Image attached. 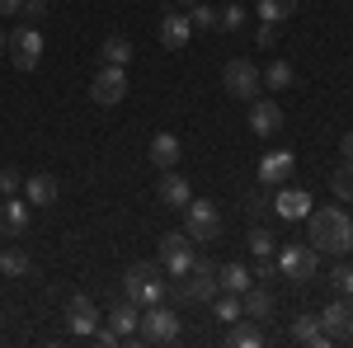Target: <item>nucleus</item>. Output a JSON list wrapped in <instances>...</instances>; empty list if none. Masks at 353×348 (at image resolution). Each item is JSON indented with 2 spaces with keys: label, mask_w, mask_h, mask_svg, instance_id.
Instances as JSON below:
<instances>
[{
  "label": "nucleus",
  "mask_w": 353,
  "mask_h": 348,
  "mask_svg": "<svg viewBox=\"0 0 353 348\" xmlns=\"http://www.w3.org/2000/svg\"><path fill=\"white\" fill-rule=\"evenodd\" d=\"M306 245L316 254H334V259H349L353 254V216L334 203V207H311L306 216Z\"/></svg>",
  "instance_id": "1"
},
{
  "label": "nucleus",
  "mask_w": 353,
  "mask_h": 348,
  "mask_svg": "<svg viewBox=\"0 0 353 348\" xmlns=\"http://www.w3.org/2000/svg\"><path fill=\"white\" fill-rule=\"evenodd\" d=\"M221 292V278H217V264L212 259H193V268L184 278H174V283H165V296H174V301H212Z\"/></svg>",
  "instance_id": "2"
},
{
  "label": "nucleus",
  "mask_w": 353,
  "mask_h": 348,
  "mask_svg": "<svg viewBox=\"0 0 353 348\" xmlns=\"http://www.w3.org/2000/svg\"><path fill=\"white\" fill-rule=\"evenodd\" d=\"M179 334H184V320H179V311L174 306H146L141 311V325H137V344H179Z\"/></svg>",
  "instance_id": "3"
},
{
  "label": "nucleus",
  "mask_w": 353,
  "mask_h": 348,
  "mask_svg": "<svg viewBox=\"0 0 353 348\" xmlns=\"http://www.w3.org/2000/svg\"><path fill=\"white\" fill-rule=\"evenodd\" d=\"M123 296L137 301L141 311L146 306H161L165 301V278H161V264H132L123 273Z\"/></svg>",
  "instance_id": "4"
},
{
  "label": "nucleus",
  "mask_w": 353,
  "mask_h": 348,
  "mask_svg": "<svg viewBox=\"0 0 353 348\" xmlns=\"http://www.w3.org/2000/svg\"><path fill=\"white\" fill-rule=\"evenodd\" d=\"M221 90L231 94V99H254L259 90H264V81H259V66L250 61V57H231L226 66H221Z\"/></svg>",
  "instance_id": "5"
},
{
  "label": "nucleus",
  "mask_w": 353,
  "mask_h": 348,
  "mask_svg": "<svg viewBox=\"0 0 353 348\" xmlns=\"http://www.w3.org/2000/svg\"><path fill=\"white\" fill-rule=\"evenodd\" d=\"M184 231H189L193 245H208L221 236V212L217 203H208V198H189V207H184Z\"/></svg>",
  "instance_id": "6"
},
{
  "label": "nucleus",
  "mask_w": 353,
  "mask_h": 348,
  "mask_svg": "<svg viewBox=\"0 0 353 348\" xmlns=\"http://www.w3.org/2000/svg\"><path fill=\"white\" fill-rule=\"evenodd\" d=\"M5 52L14 61V71H38V61H43V33H38V24H19L10 33Z\"/></svg>",
  "instance_id": "7"
},
{
  "label": "nucleus",
  "mask_w": 353,
  "mask_h": 348,
  "mask_svg": "<svg viewBox=\"0 0 353 348\" xmlns=\"http://www.w3.org/2000/svg\"><path fill=\"white\" fill-rule=\"evenodd\" d=\"M278 268H283V278H292V283H311V278L321 273V254H316L311 245H301V240H288L278 249Z\"/></svg>",
  "instance_id": "8"
},
{
  "label": "nucleus",
  "mask_w": 353,
  "mask_h": 348,
  "mask_svg": "<svg viewBox=\"0 0 353 348\" xmlns=\"http://www.w3.org/2000/svg\"><path fill=\"white\" fill-rule=\"evenodd\" d=\"M193 240H189V231H170V236H161V268L170 273V278H184L193 268Z\"/></svg>",
  "instance_id": "9"
},
{
  "label": "nucleus",
  "mask_w": 353,
  "mask_h": 348,
  "mask_svg": "<svg viewBox=\"0 0 353 348\" xmlns=\"http://www.w3.org/2000/svg\"><path fill=\"white\" fill-rule=\"evenodd\" d=\"M90 99L104 108L123 104L128 99V66H99V76L90 81Z\"/></svg>",
  "instance_id": "10"
},
{
  "label": "nucleus",
  "mask_w": 353,
  "mask_h": 348,
  "mask_svg": "<svg viewBox=\"0 0 353 348\" xmlns=\"http://www.w3.org/2000/svg\"><path fill=\"white\" fill-rule=\"evenodd\" d=\"M321 329H325L330 339L339 344V339H353V296H334L325 311H321Z\"/></svg>",
  "instance_id": "11"
},
{
  "label": "nucleus",
  "mask_w": 353,
  "mask_h": 348,
  "mask_svg": "<svg viewBox=\"0 0 353 348\" xmlns=\"http://www.w3.org/2000/svg\"><path fill=\"white\" fill-rule=\"evenodd\" d=\"M66 329H71L76 339H90V334L99 329V306H94L90 296H71V301H66Z\"/></svg>",
  "instance_id": "12"
},
{
  "label": "nucleus",
  "mask_w": 353,
  "mask_h": 348,
  "mask_svg": "<svg viewBox=\"0 0 353 348\" xmlns=\"http://www.w3.org/2000/svg\"><path fill=\"white\" fill-rule=\"evenodd\" d=\"M156 38H161L165 52H184V48H189V38H193L189 14H161V28H156Z\"/></svg>",
  "instance_id": "13"
},
{
  "label": "nucleus",
  "mask_w": 353,
  "mask_h": 348,
  "mask_svg": "<svg viewBox=\"0 0 353 348\" xmlns=\"http://www.w3.org/2000/svg\"><path fill=\"white\" fill-rule=\"evenodd\" d=\"M292 170H297L292 151H269V156L259 161V184L264 188H283L288 179H292Z\"/></svg>",
  "instance_id": "14"
},
{
  "label": "nucleus",
  "mask_w": 353,
  "mask_h": 348,
  "mask_svg": "<svg viewBox=\"0 0 353 348\" xmlns=\"http://www.w3.org/2000/svg\"><path fill=\"white\" fill-rule=\"evenodd\" d=\"M278 127H283V108L273 104V99H259V94H254V99H250V132L273 136Z\"/></svg>",
  "instance_id": "15"
},
{
  "label": "nucleus",
  "mask_w": 353,
  "mask_h": 348,
  "mask_svg": "<svg viewBox=\"0 0 353 348\" xmlns=\"http://www.w3.org/2000/svg\"><path fill=\"white\" fill-rule=\"evenodd\" d=\"M28 231V198L10 193L0 198V236H24Z\"/></svg>",
  "instance_id": "16"
},
{
  "label": "nucleus",
  "mask_w": 353,
  "mask_h": 348,
  "mask_svg": "<svg viewBox=\"0 0 353 348\" xmlns=\"http://www.w3.org/2000/svg\"><path fill=\"white\" fill-rule=\"evenodd\" d=\"M156 198H161L165 207H174V212H184L189 207V179L184 174H174V170H161V184H156Z\"/></svg>",
  "instance_id": "17"
},
{
  "label": "nucleus",
  "mask_w": 353,
  "mask_h": 348,
  "mask_svg": "<svg viewBox=\"0 0 353 348\" xmlns=\"http://www.w3.org/2000/svg\"><path fill=\"white\" fill-rule=\"evenodd\" d=\"M146 156H151V165H156V170H174V165L184 161V141H179L174 132H156Z\"/></svg>",
  "instance_id": "18"
},
{
  "label": "nucleus",
  "mask_w": 353,
  "mask_h": 348,
  "mask_svg": "<svg viewBox=\"0 0 353 348\" xmlns=\"http://www.w3.org/2000/svg\"><path fill=\"white\" fill-rule=\"evenodd\" d=\"M273 212L283 216V221H301V216H311V193H306V188H283V193L273 198Z\"/></svg>",
  "instance_id": "19"
},
{
  "label": "nucleus",
  "mask_w": 353,
  "mask_h": 348,
  "mask_svg": "<svg viewBox=\"0 0 353 348\" xmlns=\"http://www.w3.org/2000/svg\"><path fill=\"white\" fill-rule=\"evenodd\" d=\"M57 193H61V184H57L52 174H28V179H24V198H28V207H52Z\"/></svg>",
  "instance_id": "20"
},
{
  "label": "nucleus",
  "mask_w": 353,
  "mask_h": 348,
  "mask_svg": "<svg viewBox=\"0 0 353 348\" xmlns=\"http://www.w3.org/2000/svg\"><path fill=\"white\" fill-rule=\"evenodd\" d=\"M137 325H141V306L123 296V301H118V306L109 311V329L118 334V339H132V334H137Z\"/></svg>",
  "instance_id": "21"
},
{
  "label": "nucleus",
  "mask_w": 353,
  "mask_h": 348,
  "mask_svg": "<svg viewBox=\"0 0 353 348\" xmlns=\"http://www.w3.org/2000/svg\"><path fill=\"white\" fill-rule=\"evenodd\" d=\"M292 339L306 344V348H330L334 344L325 329H321V316H297V320H292Z\"/></svg>",
  "instance_id": "22"
},
{
  "label": "nucleus",
  "mask_w": 353,
  "mask_h": 348,
  "mask_svg": "<svg viewBox=\"0 0 353 348\" xmlns=\"http://www.w3.org/2000/svg\"><path fill=\"white\" fill-rule=\"evenodd\" d=\"M226 344H231V348H259V344H264V329L250 320V316H241V320L226 325Z\"/></svg>",
  "instance_id": "23"
},
{
  "label": "nucleus",
  "mask_w": 353,
  "mask_h": 348,
  "mask_svg": "<svg viewBox=\"0 0 353 348\" xmlns=\"http://www.w3.org/2000/svg\"><path fill=\"white\" fill-rule=\"evenodd\" d=\"M241 311L250 316V320H269L273 316V292H264V287H245L241 292Z\"/></svg>",
  "instance_id": "24"
},
{
  "label": "nucleus",
  "mask_w": 353,
  "mask_h": 348,
  "mask_svg": "<svg viewBox=\"0 0 353 348\" xmlns=\"http://www.w3.org/2000/svg\"><path fill=\"white\" fill-rule=\"evenodd\" d=\"M217 278H221V292H236V296H241L245 287H254V273L245 264H226V268L217 264Z\"/></svg>",
  "instance_id": "25"
},
{
  "label": "nucleus",
  "mask_w": 353,
  "mask_h": 348,
  "mask_svg": "<svg viewBox=\"0 0 353 348\" xmlns=\"http://www.w3.org/2000/svg\"><path fill=\"white\" fill-rule=\"evenodd\" d=\"M99 61H104V66H128V61H132V43H128L123 33L104 38V48H99Z\"/></svg>",
  "instance_id": "26"
},
{
  "label": "nucleus",
  "mask_w": 353,
  "mask_h": 348,
  "mask_svg": "<svg viewBox=\"0 0 353 348\" xmlns=\"http://www.w3.org/2000/svg\"><path fill=\"white\" fill-rule=\"evenodd\" d=\"M259 81H264V90H288V85L297 81V71H292V61H269L259 71Z\"/></svg>",
  "instance_id": "27"
},
{
  "label": "nucleus",
  "mask_w": 353,
  "mask_h": 348,
  "mask_svg": "<svg viewBox=\"0 0 353 348\" xmlns=\"http://www.w3.org/2000/svg\"><path fill=\"white\" fill-rule=\"evenodd\" d=\"M28 268H33V259H28L19 245L14 249H0V278H24Z\"/></svg>",
  "instance_id": "28"
},
{
  "label": "nucleus",
  "mask_w": 353,
  "mask_h": 348,
  "mask_svg": "<svg viewBox=\"0 0 353 348\" xmlns=\"http://www.w3.org/2000/svg\"><path fill=\"white\" fill-rule=\"evenodd\" d=\"M297 14V0H259V19H269V24H288Z\"/></svg>",
  "instance_id": "29"
},
{
  "label": "nucleus",
  "mask_w": 353,
  "mask_h": 348,
  "mask_svg": "<svg viewBox=\"0 0 353 348\" xmlns=\"http://www.w3.org/2000/svg\"><path fill=\"white\" fill-rule=\"evenodd\" d=\"M330 188H334L339 203H353V161H344L334 174H330Z\"/></svg>",
  "instance_id": "30"
},
{
  "label": "nucleus",
  "mask_w": 353,
  "mask_h": 348,
  "mask_svg": "<svg viewBox=\"0 0 353 348\" xmlns=\"http://www.w3.org/2000/svg\"><path fill=\"white\" fill-rule=\"evenodd\" d=\"M212 316H217L221 325L241 320V316H245V311H241V296H236V292H226V296H221V301H217V296H212Z\"/></svg>",
  "instance_id": "31"
},
{
  "label": "nucleus",
  "mask_w": 353,
  "mask_h": 348,
  "mask_svg": "<svg viewBox=\"0 0 353 348\" xmlns=\"http://www.w3.org/2000/svg\"><path fill=\"white\" fill-rule=\"evenodd\" d=\"M189 24H193V33H198V28H217V10L203 5V0H193L189 5Z\"/></svg>",
  "instance_id": "32"
},
{
  "label": "nucleus",
  "mask_w": 353,
  "mask_h": 348,
  "mask_svg": "<svg viewBox=\"0 0 353 348\" xmlns=\"http://www.w3.org/2000/svg\"><path fill=\"white\" fill-rule=\"evenodd\" d=\"M245 245H250V254H254V259H269V254H273V236L264 231V226H254V231L245 236Z\"/></svg>",
  "instance_id": "33"
},
{
  "label": "nucleus",
  "mask_w": 353,
  "mask_h": 348,
  "mask_svg": "<svg viewBox=\"0 0 353 348\" xmlns=\"http://www.w3.org/2000/svg\"><path fill=\"white\" fill-rule=\"evenodd\" d=\"M330 287H334V296H353V264H334Z\"/></svg>",
  "instance_id": "34"
},
{
  "label": "nucleus",
  "mask_w": 353,
  "mask_h": 348,
  "mask_svg": "<svg viewBox=\"0 0 353 348\" xmlns=\"http://www.w3.org/2000/svg\"><path fill=\"white\" fill-rule=\"evenodd\" d=\"M241 24H245V10H241V5H221V10H217V28H221V33H236Z\"/></svg>",
  "instance_id": "35"
},
{
  "label": "nucleus",
  "mask_w": 353,
  "mask_h": 348,
  "mask_svg": "<svg viewBox=\"0 0 353 348\" xmlns=\"http://www.w3.org/2000/svg\"><path fill=\"white\" fill-rule=\"evenodd\" d=\"M10 193H24V174L10 170V165H0V198H10Z\"/></svg>",
  "instance_id": "36"
},
{
  "label": "nucleus",
  "mask_w": 353,
  "mask_h": 348,
  "mask_svg": "<svg viewBox=\"0 0 353 348\" xmlns=\"http://www.w3.org/2000/svg\"><path fill=\"white\" fill-rule=\"evenodd\" d=\"M43 14H48V0H24L19 5V24H43Z\"/></svg>",
  "instance_id": "37"
},
{
  "label": "nucleus",
  "mask_w": 353,
  "mask_h": 348,
  "mask_svg": "<svg viewBox=\"0 0 353 348\" xmlns=\"http://www.w3.org/2000/svg\"><path fill=\"white\" fill-rule=\"evenodd\" d=\"M254 38H259V48H278V24H269V19H259V28H254Z\"/></svg>",
  "instance_id": "38"
},
{
  "label": "nucleus",
  "mask_w": 353,
  "mask_h": 348,
  "mask_svg": "<svg viewBox=\"0 0 353 348\" xmlns=\"http://www.w3.org/2000/svg\"><path fill=\"white\" fill-rule=\"evenodd\" d=\"M264 207H269V198H264V184L254 188V193H245V212H250V216H259Z\"/></svg>",
  "instance_id": "39"
},
{
  "label": "nucleus",
  "mask_w": 353,
  "mask_h": 348,
  "mask_svg": "<svg viewBox=\"0 0 353 348\" xmlns=\"http://www.w3.org/2000/svg\"><path fill=\"white\" fill-rule=\"evenodd\" d=\"M90 339H94V344H104V348H113V344H118V334H113L109 325H99V329H94Z\"/></svg>",
  "instance_id": "40"
},
{
  "label": "nucleus",
  "mask_w": 353,
  "mask_h": 348,
  "mask_svg": "<svg viewBox=\"0 0 353 348\" xmlns=\"http://www.w3.org/2000/svg\"><path fill=\"white\" fill-rule=\"evenodd\" d=\"M19 5L24 0H0V14H19Z\"/></svg>",
  "instance_id": "41"
},
{
  "label": "nucleus",
  "mask_w": 353,
  "mask_h": 348,
  "mask_svg": "<svg viewBox=\"0 0 353 348\" xmlns=\"http://www.w3.org/2000/svg\"><path fill=\"white\" fill-rule=\"evenodd\" d=\"M339 151H344V161H353V132H344V141H339Z\"/></svg>",
  "instance_id": "42"
},
{
  "label": "nucleus",
  "mask_w": 353,
  "mask_h": 348,
  "mask_svg": "<svg viewBox=\"0 0 353 348\" xmlns=\"http://www.w3.org/2000/svg\"><path fill=\"white\" fill-rule=\"evenodd\" d=\"M5 43H10V33H5V28H0V52H5Z\"/></svg>",
  "instance_id": "43"
},
{
  "label": "nucleus",
  "mask_w": 353,
  "mask_h": 348,
  "mask_svg": "<svg viewBox=\"0 0 353 348\" xmlns=\"http://www.w3.org/2000/svg\"><path fill=\"white\" fill-rule=\"evenodd\" d=\"M179 5H193V0H179Z\"/></svg>",
  "instance_id": "44"
}]
</instances>
